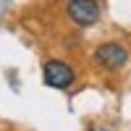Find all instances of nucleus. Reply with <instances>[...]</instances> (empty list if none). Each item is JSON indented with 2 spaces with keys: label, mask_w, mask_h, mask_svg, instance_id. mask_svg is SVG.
Returning a JSON list of instances; mask_svg holds the SVG:
<instances>
[{
  "label": "nucleus",
  "mask_w": 131,
  "mask_h": 131,
  "mask_svg": "<svg viewBox=\"0 0 131 131\" xmlns=\"http://www.w3.org/2000/svg\"><path fill=\"white\" fill-rule=\"evenodd\" d=\"M66 16H68L76 26H94L100 21L102 10L97 0H68L66 3Z\"/></svg>",
  "instance_id": "1"
},
{
  "label": "nucleus",
  "mask_w": 131,
  "mask_h": 131,
  "mask_svg": "<svg viewBox=\"0 0 131 131\" xmlns=\"http://www.w3.org/2000/svg\"><path fill=\"white\" fill-rule=\"evenodd\" d=\"M94 60L105 71H121L128 63V50L121 42H102V45L94 50Z\"/></svg>",
  "instance_id": "2"
},
{
  "label": "nucleus",
  "mask_w": 131,
  "mask_h": 131,
  "mask_svg": "<svg viewBox=\"0 0 131 131\" xmlns=\"http://www.w3.org/2000/svg\"><path fill=\"white\" fill-rule=\"evenodd\" d=\"M42 79L50 89H68L76 79V73L66 60H47L42 68Z\"/></svg>",
  "instance_id": "3"
},
{
  "label": "nucleus",
  "mask_w": 131,
  "mask_h": 131,
  "mask_svg": "<svg viewBox=\"0 0 131 131\" xmlns=\"http://www.w3.org/2000/svg\"><path fill=\"white\" fill-rule=\"evenodd\" d=\"M89 131H110V128H102V126H92Z\"/></svg>",
  "instance_id": "4"
}]
</instances>
